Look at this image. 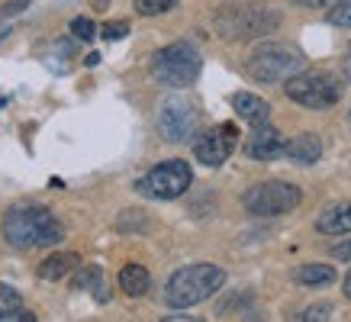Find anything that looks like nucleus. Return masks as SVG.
I'll use <instances>...</instances> for the list:
<instances>
[{
	"label": "nucleus",
	"instance_id": "nucleus-25",
	"mask_svg": "<svg viewBox=\"0 0 351 322\" xmlns=\"http://www.w3.org/2000/svg\"><path fill=\"white\" fill-rule=\"evenodd\" d=\"M29 3L32 0H7V3L0 7V20H3V16H16V13H23Z\"/></svg>",
	"mask_w": 351,
	"mask_h": 322
},
{
	"label": "nucleus",
	"instance_id": "nucleus-21",
	"mask_svg": "<svg viewBox=\"0 0 351 322\" xmlns=\"http://www.w3.org/2000/svg\"><path fill=\"white\" fill-rule=\"evenodd\" d=\"M332 316V303H316V306H309V310H303L300 316H293V319H300V322H313V319H329Z\"/></svg>",
	"mask_w": 351,
	"mask_h": 322
},
{
	"label": "nucleus",
	"instance_id": "nucleus-27",
	"mask_svg": "<svg viewBox=\"0 0 351 322\" xmlns=\"http://www.w3.org/2000/svg\"><path fill=\"white\" fill-rule=\"evenodd\" d=\"M341 75H345V81L351 84V45L345 49V58H341Z\"/></svg>",
	"mask_w": 351,
	"mask_h": 322
},
{
	"label": "nucleus",
	"instance_id": "nucleus-26",
	"mask_svg": "<svg viewBox=\"0 0 351 322\" xmlns=\"http://www.w3.org/2000/svg\"><path fill=\"white\" fill-rule=\"evenodd\" d=\"M332 258H339V261H351V238L335 242V245H332Z\"/></svg>",
	"mask_w": 351,
	"mask_h": 322
},
{
	"label": "nucleus",
	"instance_id": "nucleus-1",
	"mask_svg": "<svg viewBox=\"0 0 351 322\" xmlns=\"http://www.w3.org/2000/svg\"><path fill=\"white\" fill-rule=\"evenodd\" d=\"M3 238L20 251H32V248H49L58 245L64 238V225L55 219L49 206L39 203H20L3 216Z\"/></svg>",
	"mask_w": 351,
	"mask_h": 322
},
{
	"label": "nucleus",
	"instance_id": "nucleus-4",
	"mask_svg": "<svg viewBox=\"0 0 351 322\" xmlns=\"http://www.w3.org/2000/svg\"><path fill=\"white\" fill-rule=\"evenodd\" d=\"M200 68H203V58H200V52H197V45L184 42V39L158 49L155 58H152V77H155L161 87H171V90L191 87L193 81L200 77Z\"/></svg>",
	"mask_w": 351,
	"mask_h": 322
},
{
	"label": "nucleus",
	"instance_id": "nucleus-31",
	"mask_svg": "<svg viewBox=\"0 0 351 322\" xmlns=\"http://www.w3.org/2000/svg\"><path fill=\"white\" fill-rule=\"evenodd\" d=\"M0 110H3V100H0Z\"/></svg>",
	"mask_w": 351,
	"mask_h": 322
},
{
	"label": "nucleus",
	"instance_id": "nucleus-8",
	"mask_svg": "<svg viewBox=\"0 0 351 322\" xmlns=\"http://www.w3.org/2000/svg\"><path fill=\"white\" fill-rule=\"evenodd\" d=\"M300 200H303L300 187L287 181H261L255 187H248L242 197L245 210L252 216H284L290 210H297Z\"/></svg>",
	"mask_w": 351,
	"mask_h": 322
},
{
	"label": "nucleus",
	"instance_id": "nucleus-15",
	"mask_svg": "<svg viewBox=\"0 0 351 322\" xmlns=\"http://www.w3.org/2000/svg\"><path fill=\"white\" fill-rule=\"evenodd\" d=\"M152 287V277H149V271L142 268V264H126V268L119 271V290L126 293V297H145Z\"/></svg>",
	"mask_w": 351,
	"mask_h": 322
},
{
	"label": "nucleus",
	"instance_id": "nucleus-18",
	"mask_svg": "<svg viewBox=\"0 0 351 322\" xmlns=\"http://www.w3.org/2000/svg\"><path fill=\"white\" fill-rule=\"evenodd\" d=\"M332 280H335L332 264H303L297 271V284H303V287H322V284H332Z\"/></svg>",
	"mask_w": 351,
	"mask_h": 322
},
{
	"label": "nucleus",
	"instance_id": "nucleus-32",
	"mask_svg": "<svg viewBox=\"0 0 351 322\" xmlns=\"http://www.w3.org/2000/svg\"><path fill=\"white\" fill-rule=\"evenodd\" d=\"M348 126H351V116H348Z\"/></svg>",
	"mask_w": 351,
	"mask_h": 322
},
{
	"label": "nucleus",
	"instance_id": "nucleus-7",
	"mask_svg": "<svg viewBox=\"0 0 351 322\" xmlns=\"http://www.w3.org/2000/svg\"><path fill=\"white\" fill-rule=\"evenodd\" d=\"M191 184H193L191 164L181 158H171V161L155 164V168L136 184V190L152 197V200H178V197H184V193L191 190Z\"/></svg>",
	"mask_w": 351,
	"mask_h": 322
},
{
	"label": "nucleus",
	"instance_id": "nucleus-22",
	"mask_svg": "<svg viewBox=\"0 0 351 322\" xmlns=\"http://www.w3.org/2000/svg\"><path fill=\"white\" fill-rule=\"evenodd\" d=\"M178 0H138V13H145V16H155V13H165L171 10Z\"/></svg>",
	"mask_w": 351,
	"mask_h": 322
},
{
	"label": "nucleus",
	"instance_id": "nucleus-23",
	"mask_svg": "<svg viewBox=\"0 0 351 322\" xmlns=\"http://www.w3.org/2000/svg\"><path fill=\"white\" fill-rule=\"evenodd\" d=\"M71 32H75V39H81V42H90L94 39V23L87 20V16H77V20H71Z\"/></svg>",
	"mask_w": 351,
	"mask_h": 322
},
{
	"label": "nucleus",
	"instance_id": "nucleus-30",
	"mask_svg": "<svg viewBox=\"0 0 351 322\" xmlns=\"http://www.w3.org/2000/svg\"><path fill=\"white\" fill-rule=\"evenodd\" d=\"M7 36H10V29H7V26H3V29H0V42H3V39H7Z\"/></svg>",
	"mask_w": 351,
	"mask_h": 322
},
{
	"label": "nucleus",
	"instance_id": "nucleus-10",
	"mask_svg": "<svg viewBox=\"0 0 351 322\" xmlns=\"http://www.w3.org/2000/svg\"><path fill=\"white\" fill-rule=\"evenodd\" d=\"M235 142H239V129L232 123H219V126L206 129L193 139V158L206 168H219L235 151Z\"/></svg>",
	"mask_w": 351,
	"mask_h": 322
},
{
	"label": "nucleus",
	"instance_id": "nucleus-28",
	"mask_svg": "<svg viewBox=\"0 0 351 322\" xmlns=\"http://www.w3.org/2000/svg\"><path fill=\"white\" fill-rule=\"evenodd\" d=\"M293 7H306V10H316V7H322L326 0H290Z\"/></svg>",
	"mask_w": 351,
	"mask_h": 322
},
{
	"label": "nucleus",
	"instance_id": "nucleus-29",
	"mask_svg": "<svg viewBox=\"0 0 351 322\" xmlns=\"http://www.w3.org/2000/svg\"><path fill=\"white\" fill-rule=\"evenodd\" d=\"M341 290H345V297H348V300H351V271H348V274H345V284H341Z\"/></svg>",
	"mask_w": 351,
	"mask_h": 322
},
{
	"label": "nucleus",
	"instance_id": "nucleus-9",
	"mask_svg": "<svg viewBox=\"0 0 351 322\" xmlns=\"http://www.w3.org/2000/svg\"><path fill=\"white\" fill-rule=\"evenodd\" d=\"M158 129L174 145L191 142L193 136H200V110L193 107L187 97H168L158 107Z\"/></svg>",
	"mask_w": 351,
	"mask_h": 322
},
{
	"label": "nucleus",
	"instance_id": "nucleus-19",
	"mask_svg": "<svg viewBox=\"0 0 351 322\" xmlns=\"http://www.w3.org/2000/svg\"><path fill=\"white\" fill-rule=\"evenodd\" d=\"M329 23L339 29H351V0H335L329 10Z\"/></svg>",
	"mask_w": 351,
	"mask_h": 322
},
{
	"label": "nucleus",
	"instance_id": "nucleus-11",
	"mask_svg": "<svg viewBox=\"0 0 351 322\" xmlns=\"http://www.w3.org/2000/svg\"><path fill=\"white\" fill-rule=\"evenodd\" d=\"M284 136L277 132L274 126H255V132L248 136V142H245V155L255 161H274V158H284Z\"/></svg>",
	"mask_w": 351,
	"mask_h": 322
},
{
	"label": "nucleus",
	"instance_id": "nucleus-13",
	"mask_svg": "<svg viewBox=\"0 0 351 322\" xmlns=\"http://www.w3.org/2000/svg\"><path fill=\"white\" fill-rule=\"evenodd\" d=\"M232 107H235V113H239L245 123H252V126H265L267 116H271V103L261 100L258 94H248V90L232 94Z\"/></svg>",
	"mask_w": 351,
	"mask_h": 322
},
{
	"label": "nucleus",
	"instance_id": "nucleus-20",
	"mask_svg": "<svg viewBox=\"0 0 351 322\" xmlns=\"http://www.w3.org/2000/svg\"><path fill=\"white\" fill-rule=\"evenodd\" d=\"M23 306V297L16 293L13 287H7V284H0V319L7 316V312H13V310H20Z\"/></svg>",
	"mask_w": 351,
	"mask_h": 322
},
{
	"label": "nucleus",
	"instance_id": "nucleus-2",
	"mask_svg": "<svg viewBox=\"0 0 351 322\" xmlns=\"http://www.w3.org/2000/svg\"><path fill=\"white\" fill-rule=\"evenodd\" d=\"M226 284V271L219 264H187V268L174 271L165 284V303L171 310H187V306H197V303L210 300L216 290H223Z\"/></svg>",
	"mask_w": 351,
	"mask_h": 322
},
{
	"label": "nucleus",
	"instance_id": "nucleus-5",
	"mask_svg": "<svg viewBox=\"0 0 351 322\" xmlns=\"http://www.w3.org/2000/svg\"><path fill=\"white\" fill-rule=\"evenodd\" d=\"M303 64H306V58H303L293 45L261 42L255 52L245 58V71H248V77L258 81V84H280V81L300 75Z\"/></svg>",
	"mask_w": 351,
	"mask_h": 322
},
{
	"label": "nucleus",
	"instance_id": "nucleus-12",
	"mask_svg": "<svg viewBox=\"0 0 351 322\" xmlns=\"http://www.w3.org/2000/svg\"><path fill=\"white\" fill-rule=\"evenodd\" d=\"M322 155V142L316 132H300L284 145V158H290L293 164H316Z\"/></svg>",
	"mask_w": 351,
	"mask_h": 322
},
{
	"label": "nucleus",
	"instance_id": "nucleus-14",
	"mask_svg": "<svg viewBox=\"0 0 351 322\" xmlns=\"http://www.w3.org/2000/svg\"><path fill=\"white\" fill-rule=\"evenodd\" d=\"M316 229H319L322 236H345V232H351V203L329 206L316 219Z\"/></svg>",
	"mask_w": 351,
	"mask_h": 322
},
{
	"label": "nucleus",
	"instance_id": "nucleus-3",
	"mask_svg": "<svg viewBox=\"0 0 351 322\" xmlns=\"http://www.w3.org/2000/svg\"><path fill=\"white\" fill-rule=\"evenodd\" d=\"M216 32L229 39V42H245V39H258L267 36L280 26V13L261 3H226L216 13Z\"/></svg>",
	"mask_w": 351,
	"mask_h": 322
},
{
	"label": "nucleus",
	"instance_id": "nucleus-6",
	"mask_svg": "<svg viewBox=\"0 0 351 322\" xmlns=\"http://www.w3.org/2000/svg\"><path fill=\"white\" fill-rule=\"evenodd\" d=\"M284 94L306 110H329L341 100L345 87L329 71H300L284 81Z\"/></svg>",
	"mask_w": 351,
	"mask_h": 322
},
{
	"label": "nucleus",
	"instance_id": "nucleus-16",
	"mask_svg": "<svg viewBox=\"0 0 351 322\" xmlns=\"http://www.w3.org/2000/svg\"><path fill=\"white\" fill-rule=\"evenodd\" d=\"M81 264V258L71 255V251H55V255H49L39 264V277L43 280H62L64 274H71V271Z\"/></svg>",
	"mask_w": 351,
	"mask_h": 322
},
{
	"label": "nucleus",
	"instance_id": "nucleus-17",
	"mask_svg": "<svg viewBox=\"0 0 351 322\" xmlns=\"http://www.w3.org/2000/svg\"><path fill=\"white\" fill-rule=\"evenodd\" d=\"M71 290H97L94 293L97 303L107 300V293H104V271H100V264H77L75 277H71Z\"/></svg>",
	"mask_w": 351,
	"mask_h": 322
},
{
	"label": "nucleus",
	"instance_id": "nucleus-24",
	"mask_svg": "<svg viewBox=\"0 0 351 322\" xmlns=\"http://www.w3.org/2000/svg\"><path fill=\"white\" fill-rule=\"evenodd\" d=\"M126 32H129V26H126V23H107V26L100 29V36H104L107 42H117V39H123Z\"/></svg>",
	"mask_w": 351,
	"mask_h": 322
}]
</instances>
